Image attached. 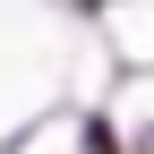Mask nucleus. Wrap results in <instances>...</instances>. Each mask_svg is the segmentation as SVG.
I'll list each match as a JSON object with an SVG mask.
<instances>
[{"mask_svg":"<svg viewBox=\"0 0 154 154\" xmlns=\"http://www.w3.org/2000/svg\"><path fill=\"white\" fill-rule=\"evenodd\" d=\"M77 154H128V137L111 128V111H77Z\"/></svg>","mask_w":154,"mask_h":154,"instance_id":"nucleus-1","label":"nucleus"}]
</instances>
